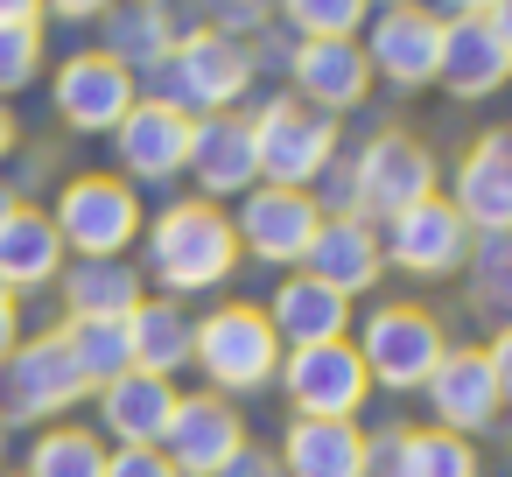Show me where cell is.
Wrapping results in <instances>:
<instances>
[{"label":"cell","instance_id":"46","mask_svg":"<svg viewBox=\"0 0 512 477\" xmlns=\"http://www.w3.org/2000/svg\"><path fill=\"white\" fill-rule=\"evenodd\" d=\"M365 8H421V0H365Z\"/></svg>","mask_w":512,"mask_h":477},{"label":"cell","instance_id":"48","mask_svg":"<svg viewBox=\"0 0 512 477\" xmlns=\"http://www.w3.org/2000/svg\"><path fill=\"white\" fill-rule=\"evenodd\" d=\"M0 477H8V470H0Z\"/></svg>","mask_w":512,"mask_h":477},{"label":"cell","instance_id":"42","mask_svg":"<svg viewBox=\"0 0 512 477\" xmlns=\"http://www.w3.org/2000/svg\"><path fill=\"white\" fill-rule=\"evenodd\" d=\"M0 22H43V0H0Z\"/></svg>","mask_w":512,"mask_h":477},{"label":"cell","instance_id":"36","mask_svg":"<svg viewBox=\"0 0 512 477\" xmlns=\"http://www.w3.org/2000/svg\"><path fill=\"white\" fill-rule=\"evenodd\" d=\"M106 477H176L162 449H106Z\"/></svg>","mask_w":512,"mask_h":477},{"label":"cell","instance_id":"4","mask_svg":"<svg viewBox=\"0 0 512 477\" xmlns=\"http://www.w3.org/2000/svg\"><path fill=\"white\" fill-rule=\"evenodd\" d=\"M50 225H57L64 253H78V260H127L134 239L148 232V211H141V197H134L127 176L92 169V176H71L57 190Z\"/></svg>","mask_w":512,"mask_h":477},{"label":"cell","instance_id":"16","mask_svg":"<svg viewBox=\"0 0 512 477\" xmlns=\"http://www.w3.org/2000/svg\"><path fill=\"white\" fill-rule=\"evenodd\" d=\"M449 204L477 239L512 232V127H491V134H477L463 148V162L449 176Z\"/></svg>","mask_w":512,"mask_h":477},{"label":"cell","instance_id":"2","mask_svg":"<svg viewBox=\"0 0 512 477\" xmlns=\"http://www.w3.org/2000/svg\"><path fill=\"white\" fill-rule=\"evenodd\" d=\"M260 71H253V50L246 43H232V36H211V29H190L148 78H134L141 85V99H155V106H169V113H183V120H211V113H239V99H246V85H253Z\"/></svg>","mask_w":512,"mask_h":477},{"label":"cell","instance_id":"24","mask_svg":"<svg viewBox=\"0 0 512 477\" xmlns=\"http://www.w3.org/2000/svg\"><path fill=\"white\" fill-rule=\"evenodd\" d=\"M267 323H274L281 351L337 344V337L351 330V302H344V295H330V288H323V281H309V274H288V281L267 295Z\"/></svg>","mask_w":512,"mask_h":477},{"label":"cell","instance_id":"39","mask_svg":"<svg viewBox=\"0 0 512 477\" xmlns=\"http://www.w3.org/2000/svg\"><path fill=\"white\" fill-rule=\"evenodd\" d=\"M113 8H120V0H43V15H57V22H99Z\"/></svg>","mask_w":512,"mask_h":477},{"label":"cell","instance_id":"29","mask_svg":"<svg viewBox=\"0 0 512 477\" xmlns=\"http://www.w3.org/2000/svg\"><path fill=\"white\" fill-rule=\"evenodd\" d=\"M57 337L71 344V358H78V372H85V386H92V393H99V386H113L120 372H134L127 323H92V316H71Z\"/></svg>","mask_w":512,"mask_h":477},{"label":"cell","instance_id":"37","mask_svg":"<svg viewBox=\"0 0 512 477\" xmlns=\"http://www.w3.org/2000/svg\"><path fill=\"white\" fill-rule=\"evenodd\" d=\"M218 477H288V470H281V456H274V449L246 442V449H239V456H232V463H225Z\"/></svg>","mask_w":512,"mask_h":477},{"label":"cell","instance_id":"26","mask_svg":"<svg viewBox=\"0 0 512 477\" xmlns=\"http://www.w3.org/2000/svg\"><path fill=\"white\" fill-rule=\"evenodd\" d=\"M57 274H64V239H57L50 211L22 204L8 225H0V288L29 295V288H50Z\"/></svg>","mask_w":512,"mask_h":477},{"label":"cell","instance_id":"22","mask_svg":"<svg viewBox=\"0 0 512 477\" xmlns=\"http://www.w3.org/2000/svg\"><path fill=\"white\" fill-rule=\"evenodd\" d=\"M176 379H155V372H120L113 386H99V421L120 449H162L169 421H176Z\"/></svg>","mask_w":512,"mask_h":477},{"label":"cell","instance_id":"23","mask_svg":"<svg viewBox=\"0 0 512 477\" xmlns=\"http://www.w3.org/2000/svg\"><path fill=\"white\" fill-rule=\"evenodd\" d=\"M99 57H113L120 71H134V78H148L190 29L176 22V8H169V0H120V8L113 15H99Z\"/></svg>","mask_w":512,"mask_h":477},{"label":"cell","instance_id":"43","mask_svg":"<svg viewBox=\"0 0 512 477\" xmlns=\"http://www.w3.org/2000/svg\"><path fill=\"white\" fill-rule=\"evenodd\" d=\"M15 141H22V127H15V113H8V99H0V162L15 155Z\"/></svg>","mask_w":512,"mask_h":477},{"label":"cell","instance_id":"32","mask_svg":"<svg viewBox=\"0 0 512 477\" xmlns=\"http://www.w3.org/2000/svg\"><path fill=\"white\" fill-rule=\"evenodd\" d=\"M477 442L449 428H407L400 435V477H477Z\"/></svg>","mask_w":512,"mask_h":477},{"label":"cell","instance_id":"41","mask_svg":"<svg viewBox=\"0 0 512 477\" xmlns=\"http://www.w3.org/2000/svg\"><path fill=\"white\" fill-rule=\"evenodd\" d=\"M484 29H491V36H498V50L512 57V0H498V8L484 15Z\"/></svg>","mask_w":512,"mask_h":477},{"label":"cell","instance_id":"25","mask_svg":"<svg viewBox=\"0 0 512 477\" xmlns=\"http://www.w3.org/2000/svg\"><path fill=\"white\" fill-rule=\"evenodd\" d=\"M57 281H64V309L92 323H127L148 302V274L134 260H71Z\"/></svg>","mask_w":512,"mask_h":477},{"label":"cell","instance_id":"20","mask_svg":"<svg viewBox=\"0 0 512 477\" xmlns=\"http://www.w3.org/2000/svg\"><path fill=\"white\" fill-rule=\"evenodd\" d=\"M288 78H295V99L330 113V120L372 99V64H365L358 43H295L288 50Z\"/></svg>","mask_w":512,"mask_h":477},{"label":"cell","instance_id":"33","mask_svg":"<svg viewBox=\"0 0 512 477\" xmlns=\"http://www.w3.org/2000/svg\"><path fill=\"white\" fill-rule=\"evenodd\" d=\"M470 295H477L498 323H512V232H484V239L470 246Z\"/></svg>","mask_w":512,"mask_h":477},{"label":"cell","instance_id":"10","mask_svg":"<svg viewBox=\"0 0 512 477\" xmlns=\"http://www.w3.org/2000/svg\"><path fill=\"white\" fill-rule=\"evenodd\" d=\"M316 225H323L316 197H309V190H274V183L246 190V197H239V211H232L239 253H253V260H267V267H288V274L302 267V253H309Z\"/></svg>","mask_w":512,"mask_h":477},{"label":"cell","instance_id":"28","mask_svg":"<svg viewBox=\"0 0 512 477\" xmlns=\"http://www.w3.org/2000/svg\"><path fill=\"white\" fill-rule=\"evenodd\" d=\"M274 456L288 477H365V428L358 421H288Z\"/></svg>","mask_w":512,"mask_h":477},{"label":"cell","instance_id":"21","mask_svg":"<svg viewBox=\"0 0 512 477\" xmlns=\"http://www.w3.org/2000/svg\"><path fill=\"white\" fill-rule=\"evenodd\" d=\"M505 78H512V57L498 50V36L484 29V15H449L442 22V57H435V85L470 106V99L505 92Z\"/></svg>","mask_w":512,"mask_h":477},{"label":"cell","instance_id":"27","mask_svg":"<svg viewBox=\"0 0 512 477\" xmlns=\"http://www.w3.org/2000/svg\"><path fill=\"white\" fill-rule=\"evenodd\" d=\"M127 351H134V372H155V379H176L197 351V316L169 295H148L134 316H127Z\"/></svg>","mask_w":512,"mask_h":477},{"label":"cell","instance_id":"40","mask_svg":"<svg viewBox=\"0 0 512 477\" xmlns=\"http://www.w3.org/2000/svg\"><path fill=\"white\" fill-rule=\"evenodd\" d=\"M15 344H22V302H15L8 288H0V365L15 358Z\"/></svg>","mask_w":512,"mask_h":477},{"label":"cell","instance_id":"1","mask_svg":"<svg viewBox=\"0 0 512 477\" xmlns=\"http://www.w3.org/2000/svg\"><path fill=\"white\" fill-rule=\"evenodd\" d=\"M141 274H148L169 302L225 288V281L239 274V232H232V211L190 197V204H169L162 218H148V232H141Z\"/></svg>","mask_w":512,"mask_h":477},{"label":"cell","instance_id":"47","mask_svg":"<svg viewBox=\"0 0 512 477\" xmlns=\"http://www.w3.org/2000/svg\"><path fill=\"white\" fill-rule=\"evenodd\" d=\"M0 449H8V428H0Z\"/></svg>","mask_w":512,"mask_h":477},{"label":"cell","instance_id":"6","mask_svg":"<svg viewBox=\"0 0 512 477\" xmlns=\"http://www.w3.org/2000/svg\"><path fill=\"white\" fill-rule=\"evenodd\" d=\"M449 337L442 323L421 309V302H379L358 330V358H365V379L386 386V393H421L428 372L442 365Z\"/></svg>","mask_w":512,"mask_h":477},{"label":"cell","instance_id":"44","mask_svg":"<svg viewBox=\"0 0 512 477\" xmlns=\"http://www.w3.org/2000/svg\"><path fill=\"white\" fill-rule=\"evenodd\" d=\"M491 8H498V0H442V8H435V15L449 22V15H491Z\"/></svg>","mask_w":512,"mask_h":477},{"label":"cell","instance_id":"12","mask_svg":"<svg viewBox=\"0 0 512 477\" xmlns=\"http://www.w3.org/2000/svg\"><path fill=\"white\" fill-rule=\"evenodd\" d=\"M365 64H372V78H386V85H400V92H428L435 85V57H442V15L428 8H379L372 22H365Z\"/></svg>","mask_w":512,"mask_h":477},{"label":"cell","instance_id":"5","mask_svg":"<svg viewBox=\"0 0 512 477\" xmlns=\"http://www.w3.org/2000/svg\"><path fill=\"white\" fill-rule=\"evenodd\" d=\"M253 155H260V183L274 190H316V176L337 162V120L288 99H267L253 113Z\"/></svg>","mask_w":512,"mask_h":477},{"label":"cell","instance_id":"38","mask_svg":"<svg viewBox=\"0 0 512 477\" xmlns=\"http://www.w3.org/2000/svg\"><path fill=\"white\" fill-rule=\"evenodd\" d=\"M484 358H491V379H498V400L512 407V323H498V337L484 344Z\"/></svg>","mask_w":512,"mask_h":477},{"label":"cell","instance_id":"19","mask_svg":"<svg viewBox=\"0 0 512 477\" xmlns=\"http://www.w3.org/2000/svg\"><path fill=\"white\" fill-rule=\"evenodd\" d=\"M190 127L183 113L155 106V99H134V113L113 127V148H120V169L134 183H176L190 169Z\"/></svg>","mask_w":512,"mask_h":477},{"label":"cell","instance_id":"34","mask_svg":"<svg viewBox=\"0 0 512 477\" xmlns=\"http://www.w3.org/2000/svg\"><path fill=\"white\" fill-rule=\"evenodd\" d=\"M43 71V22H0V99L36 85Z\"/></svg>","mask_w":512,"mask_h":477},{"label":"cell","instance_id":"35","mask_svg":"<svg viewBox=\"0 0 512 477\" xmlns=\"http://www.w3.org/2000/svg\"><path fill=\"white\" fill-rule=\"evenodd\" d=\"M197 15L211 36H232V43H260L267 22H274V0H197Z\"/></svg>","mask_w":512,"mask_h":477},{"label":"cell","instance_id":"11","mask_svg":"<svg viewBox=\"0 0 512 477\" xmlns=\"http://www.w3.org/2000/svg\"><path fill=\"white\" fill-rule=\"evenodd\" d=\"M0 379H8V414L15 421H57L64 407H78L92 393L85 372H78V358H71V344L57 330L15 344V358L0 365Z\"/></svg>","mask_w":512,"mask_h":477},{"label":"cell","instance_id":"18","mask_svg":"<svg viewBox=\"0 0 512 477\" xmlns=\"http://www.w3.org/2000/svg\"><path fill=\"white\" fill-rule=\"evenodd\" d=\"M295 274L323 281V288H330V295H344V302H351V295H372V288H379V274H386L379 225H365V218H323Z\"/></svg>","mask_w":512,"mask_h":477},{"label":"cell","instance_id":"8","mask_svg":"<svg viewBox=\"0 0 512 477\" xmlns=\"http://www.w3.org/2000/svg\"><path fill=\"white\" fill-rule=\"evenodd\" d=\"M274 386L288 393L295 421H358V407L372 400V379H365V358H358V344H351V337L281 351Z\"/></svg>","mask_w":512,"mask_h":477},{"label":"cell","instance_id":"31","mask_svg":"<svg viewBox=\"0 0 512 477\" xmlns=\"http://www.w3.org/2000/svg\"><path fill=\"white\" fill-rule=\"evenodd\" d=\"M274 22L295 43H358L372 8H365V0H274Z\"/></svg>","mask_w":512,"mask_h":477},{"label":"cell","instance_id":"45","mask_svg":"<svg viewBox=\"0 0 512 477\" xmlns=\"http://www.w3.org/2000/svg\"><path fill=\"white\" fill-rule=\"evenodd\" d=\"M15 211H22V190H15V183H0V225H8Z\"/></svg>","mask_w":512,"mask_h":477},{"label":"cell","instance_id":"9","mask_svg":"<svg viewBox=\"0 0 512 477\" xmlns=\"http://www.w3.org/2000/svg\"><path fill=\"white\" fill-rule=\"evenodd\" d=\"M470 246H477V232L456 218L449 197H428V204H414V211H400V218L379 225V253H386V267H400L407 281L463 274V267H470Z\"/></svg>","mask_w":512,"mask_h":477},{"label":"cell","instance_id":"15","mask_svg":"<svg viewBox=\"0 0 512 477\" xmlns=\"http://www.w3.org/2000/svg\"><path fill=\"white\" fill-rule=\"evenodd\" d=\"M246 414L218 393H183L176 400V421L162 435V456L176 463V477H218L239 449H246Z\"/></svg>","mask_w":512,"mask_h":477},{"label":"cell","instance_id":"3","mask_svg":"<svg viewBox=\"0 0 512 477\" xmlns=\"http://www.w3.org/2000/svg\"><path fill=\"white\" fill-rule=\"evenodd\" d=\"M190 365L211 379L218 400H239V393L274 386V372H281V337H274L267 309H253V302H218L211 316H197V351H190Z\"/></svg>","mask_w":512,"mask_h":477},{"label":"cell","instance_id":"13","mask_svg":"<svg viewBox=\"0 0 512 477\" xmlns=\"http://www.w3.org/2000/svg\"><path fill=\"white\" fill-rule=\"evenodd\" d=\"M50 99H57V120H64L71 134H113V127L134 113L141 85H134V71H120L113 57L78 50V57H64V64H57Z\"/></svg>","mask_w":512,"mask_h":477},{"label":"cell","instance_id":"7","mask_svg":"<svg viewBox=\"0 0 512 477\" xmlns=\"http://www.w3.org/2000/svg\"><path fill=\"white\" fill-rule=\"evenodd\" d=\"M351 183H358V218H365V225H386V218H400V211L442 197L435 155H428L414 134H400V127L372 134V141L351 155Z\"/></svg>","mask_w":512,"mask_h":477},{"label":"cell","instance_id":"14","mask_svg":"<svg viewBox=\"0 0 512 477\" xmlns=\"http://www.w3.org/2000/svg\"><path fill=\"white\" fill-rule=\"evenodd\" d=\"M421 393H428V407H435V428H449V435H463V442L491 435L498 414H505L498 379H491V358H484L477 344H449Z\"/></svg>","mask_w":512,"mask_h":477},{"label":"cell","instance_id":"17","mask_svg":"<svg viewBox=\"0 0 512 477\" xmlns=\"http://www.w3.org/2000/svg\"><path fill=\"white\" fill-rule=\"evenodd\" d=\"M190 176L204 204L260 190V155H253V113H211L190 127Z\"/></svg>","mask_w":512,"mask_h":477},{"label":"cell","instance_id":"30","mask_svg":"<svg viewBox=\"0 0 512 477\" xmlns=\"http://www.w3.org/2000/svg\"><path fill=\"white\" fill-rule=\"evenodd\" d=\"M22 477H106V442L92 428H78V421H57V428L36 435Z\"/></svg>","mask_w":512,"mask_h":477}]
</instances>
